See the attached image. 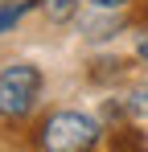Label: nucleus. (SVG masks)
Returning <instances> with one entry per match:
<instances>
[{"label":"nucleus","mask_w":148,"mask_h":152,"mask_svg":"<svg viewBox=\"0 0 148 152\" xmlns=\"http://www.w3.org/2000/svg\"><path fill=\"white\" fill-rule=\"evenodd\" d=\"M123 111L132 119H148V82H136L127 95H123Z\"/></svg>","instance_id":"4"},{"label":"nucleus","mask_w":148,"mask_h":152,"mask_svg":"<svg viewBox=\"0 0 148 152\" xmlns=\"http://www.w3.org/2000/svg\"><path fill=\"white\" fill-rule=\"evenodd\" d=\"M91 8H99V12H115V8H123L127 0H86Z\"/></svg>","instance_id":"8"},{"label":"nucleus","mask_w":148,"mask_h":152,"mask_svg":"<svg viewBox=\"0 0 148 152\" xmlns=\"http://www.w3.org/2000/svg\"><path fill=\"white\" fill-rule=\"evenodd\" d=\"M111 152H148V136L140 132V127H132V124H123L111 132Z\"/></svg>","instance_id":"3"},{"label":"nucleus","mask_w":148,"mask_h":152,"mask_svg":"<svg viewBox=\"0 0 148 152\" xmlns=\"http://www.w3.org/2000/svg\"><path fill=\"white\" fill-rule=\"evenodd\" d=\"M140 58H148V37H144V41H140Z\"/></svg>","instance_id":"9"},{"label":"nucleus","mask_w":148,"mask_h":152,"mask_svg":"<svg viewBox=\"0 0 148 152\" xmlns=\"http://www.w3.org/2000/svg\"><path fill=\"white\" fill-rule=\"evenodd\" d=\"M41 99V70L33 62H12L0 70V115L25 119Z\"/></svg>","instance_id":"2"},{"label":"nucleus","mask_w":148,"mask_h":152,"mask_svg":"<svg viewBox=\"0 0 148 152\" xmlns=\"http://www.w3.org/2000/svg\"><path fill=\"white\" fill-rule=\"evenodd\" d=\"M123 70H127V66H123L119 58H103V62H95L91 78H95V82H115V78H123Z\"/></svg>","instance_id":"7"},{"label":"nucleus","mask_w":148,"mask_h":152,"mask_svg":"<svg viewBox=\"0 0 148 152\" xmlns=\"http://www.w3.org/2000/svg\"><path fill=\"white\" fill-rule=\"evenodd\" d=\"M37 4H41V0H12V4H4V8H0V33H8L25 12H33Z\"/></svg>","instance_id":"5"},{"label":"nucleus","mask_w":148,"mask_h":152,"mask_svg":"<svg viewBox=\"0 0 148 152\" xmlns=\"http://www.w3.org/2000/svg\"><path fill=\"white\" fill-rule=\"evenodd\" d=\"M41 12H45L53 25H62V21H70L74 12H78V0H41Z\"/></svg>","instance_id":"6"},{"label":"nucleus","mask_w":148,"mask_h":152,"mask_svg":"<svg viewBox=\"0 0 148 152\" xmlns=\"http://www.w3.org/2000/svg\"><path fill=\"white\" fill-rule=\"evenodd\" d=\"M4 4H12V0H0V8H4Z\"/></svg>","instance_id":"10"},{"label":"nucleus","mask_w":148,"mask_h":152,"mask_svg":"<svg viewBox=\"0 0 148 152\" xmlns=\"http://www.w3.org/2000/svg\"><path fill=\"white\" fill-rule=\"evenodd\" d=\"M103 136L99 119L82 115V111H53L37 127V144L41 152H91Z\"/></svg>","instance_id":"1"}]
</instances>
